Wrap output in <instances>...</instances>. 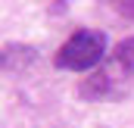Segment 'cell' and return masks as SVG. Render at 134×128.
Returning <instances> with one entry per match:
<instances>
[{
    "label": "cell",
    "instance_id": "cell-4",
    "mask_svg": "<svg viewBox=\"0 0 134 128\" xmlns=\"http://www.w3.org/2000/svg\"><path fill=\"white\" fill-rule=\"evenodd\" d=\"M112 9H119L125 19H134V0H109Z\"/></svg>",
    "mask_w": 134,
    "mask_h": 128
},
{
    "label": "cell",
    "instance_id": "cell-2",
    "mask_svg": "<svg viewBox=\"0 0 134 128\" xmlns=\"http://www.w3.org/2000/svg\"><path fill=\"white\" fill-rule=\"evenodd\" d=\"M106 56V34L97 28H78L66 44L56 50L53 66L69 72H94Z\"/></svg>",
    "mask_w": 134,
    "mask_h": 128
},
{
    "label": "cell",
    "instance_id": "cell-1",
    "mask_svg": "<svg viewBox=\"0 0 134 128\" xmlns=\"http://www.w3.org/2000/svg\"><path fill=\"white\" fill-rule=\"evenodd\" d=\"M134 84V38H125L115 44V50L106 56V63L97 66L81 84V100H115Z\"/></svg>",
    "mask_w": 134,
    "mask_h": 128
},
{
    "label": "cell",
    "instance_id": "cell-3",
    "mask_svg": "<svg viewBox=\"0 0 134 128\" xmlns=\"http://www.w3.org/2000/svg\"><path fill=\"white\" fill-rule=\"evenodd\" d=\"M37 56L31 47H22V44H6L3 47V69H19V66H28Z\"/></svg>",
    "mask_w": 134,
    "mask_h": 128
}]
</instances>
